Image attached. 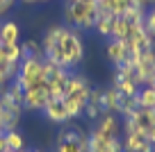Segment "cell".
Returning <instances> with one entry per match:
<instances>
[{
    "instance_id": "obj_12",
    "label": "cell",
    "mask_w": 155,
    "mask_h": 152,
    "mask_svg": "<svg viewBox=\"0 0 155 152\" xmlns=\"http://www.w3.org/2000/svg\"><path fill=\"white\" fill-rule=\"evenodd\" d=\"M119 100H121V93L112 86V89L103 91V100H101V111L103 114H116L119 109Z\"/></svg>"
},
{
    "instance_id": "obj_13",
    "label": "cell",
    "mask_w": 155,
    "mask_h": 152,
    "mask_svg": "<svg viewBox=\"0 0 155 152\" xmlns=\"http://www.w3.org/2000/svg\"><path fill=\"white\" fill-rule=\"evenodd\" d=\"M132 120H135L137 129L139 132H148L150 127H155V109H137V114L132 116Z\"/></svg>"
},
{
    "instance_id": "obj_30",
    "label": "cell",
    "mask_w": 155,
    "mask_h": 152,
    "mask_svg": "<svg viewBox=\"0 0 155 152\" xmlns=\"http://www.w3.org/2000/svg\"><path fill=\"white\" fill-rule=\"evenodd\" d=\"M148 7H155V0H148Z\"/></svg>"
},
{
    "instance_id": "obj_19",
    "label": "cell",
    "mask_w": 155,
    "mask_h": 152,
    "mask_svg": "<svg viewBox=\"0 0 155 152\" xmlns=\"http://www.w3.org/2000/svg\"><path fill=\"white\" fill-rule=\"evenodd\" d=\"M128 30H130V23H128L123 16H116L114 25H112V36L110 39H126L128 36Z\"/></svg>"
},
{
    "instance_id": "obj_34",
    "label": "cell",
    "mask_w": 155,
    "mask_h": 152,
    "mask_svg": "<svg viewBox=\"0 0 155 152\" xmlns=\"http://www.w3.org/2000/svg\"><path fill=\"white\" fill-rule=\"evenodd\" d=\"M0 114H2V107H0Z\"/></svg>"
},
{
    "instance_id": "obj_9",
    "label": "cell",
    "mask_w": 155,
    "mask_h": 152,
    "mask_svg": "<svg viewBox=\"0 0 155 152\" xmlns=\"http://www.w3.org/2000/svg\"><path fill=\"white\" fill-rule=\"evenodd\" d=\"M123 152H153L155 145L150 143V138L146 136V132H130L123 136Z\"/></svg>"
},
{
    "instance_id": "obj_3",
    "label": "cell",
    "mask_w": 155,
    "mask_h": 152,
    "mask_svg": "<svg viewBox=\"0 0 155 152\" xmlns=\"http://www.w3.org/2000/svg\"><path fill=\"white\" fill-rule=\"evenodd\" d=\"M87 145H89V134H84L78 125H71V120H68L57 134L55 152H87Z\"/></svg>"
},
{
    "instance_id": "obj_2",
    "label": "cell",
    "mask_w": 155,
    "mask_h": 152,
    "mask_svg": "<svg viewBox=\"0 0 155 152\" xmlns=\"http://www.w3.org/2000/svg\"><path fill=\"white\" fill-rule=\"evenodd\" d=\"M96 18H98L96 0H75V2H66V7H64V21L68 23V27L89 32L96 25Z\"/></svg>"
},
{
    "instance_id": "obj_14",
    "label": "cell",
    "mask_w": 155,
    "mask_h": 152,
    "mask_svg": "<svg viewBox=\"0 0 155 152\" xmlns=\"http://www.w3.org/2000/svg\"><path fill=\"white\" fill-rule=\"evenodd\" d=\"M137 105L141 109H155V84H144L137 91Z\"/></svg>"
},
{
    "instance_id": "obj_21",
    "label": "cell",
    "mask_w": 155,
    "mask_h": 152,
    "mask_svg": "<svg viewBox=\"0 0 155 152\" xmlns=\"http://www.w3.org/2000/svg\"><path fill=\"white\" fill-rule=\"evenodd\" d=\"M5 141H7V147H9L12 152H21V150L25 147L23 136H21L16 129H12V132H5Z\"/></svg>"
},
{
    "instance_id": "obj_32",
    "label": "cell",
    "mask_w": 155,
    "mask_h": 152,
    "mask_svg": "<svg viewBox=\"0 0 155 152\" xmlns=\"http://www.w3.org/2000/svg\"><path fill=\"white\" fill-rule=\"evenodd\" d=\"M66 2H75V0H66Z\"/></svg>"
},
{
    "instance_id": "obj_31",
    "label": "cell",
    "mask_w": 155,
    "mask_h": 152,
    "mask_svg": "<svg viewBox=\"0 0 155 152\" xmlns=\"http://www.w3.org/2000/svg\"><path fill=\"white\" fill-rule=\"evenodd\" d=\"M153 84H155V66H153Z\"/></svg>"
},
{
    "instance_id": "obj_29",
    "label": "cell",
    "mask_w": 155,
    "mask_h": 152,
    "mask_svg": "<svg viewBox=\"0 0 155 152\" xmlns=\"http://www.w3.org/2000/svg\"><path fill=\"white\" fill-rule=\"evenodd\" d=\"M2 91H5V82L0 80V93H2Z\"/></svg>"
},
{
    "instance_id": "obj_24",
    "label": "cell",
    "mask_w": 155,
    "mask_h": 152,
    "mask_svg": "<svg viewBox=\"0 0 155 152\" xmlns=\"http://www.w3.org/2000/svg\"><path fill=\"white\" fill-rule=\"evenodd\" d=\"M5 55H7V59H9L12 64H21V59H23V48H21V43L5 46Z\"/></svg>"
},
{
    "instance_id": "obj_5",
    "label": "cell",
    "mask_w": 155,
    "mask_h": 152,
    "mask_svg": "<svg viewBox=\"0 0 155 152\" xmlns=\"http://www.w3.org/2000/svg\"><path fill=\"white\" fill-rule=\"evenodd\" d=\"M87 152H123V143L114 134L98 132L96 127L89 132V145Z\"/></svg>"
},
{
    "instance_id": "obj_35",
    "label": "cell",
    "mask_w": 155,
    "mask_h": 152,
    "mask_svg": "<svg viewBox=\"0 0 155 152\" xmlns=\"http://www.w3.org/2000/svg\"><path fill=\"white\" fill-rule=\"evenodd\" d=\"M0 134H5V132H2V129H0Z\"/></svg>"
},
{
    "instance_id": "obj_27",
    "label": "cell",
    "mask_w": 155,
    "mask_h": 152,
    "mask_svg": "<svg viewBox=\"0 0 155 152\" xmlns=\"http://www.w3.org/2000/svg\"><path fill=\"white\" fill-rule=\"evenodd\" d=\"M14 2H16V0H0V16H5L7 11L14 7Z\"/></svg>"
},
{
    "instance_id": "obj_11",
    "label": "cell",
    "mask_w": 155,
    "mask_h": 152,
    "mask_svg": "<svg viewBox=\"0 0 155 152\" xmlns=\"http://www.w3.org/2000/svg\"><path fill=\"white\" fill-rule=\"evenodd\" d=\"M0 43L2 46H14V43H21V30L14 21H5L0 23Z\"/></svg>"
},
{
    "instance_id": "obj_4",
    "label": "cell",
    "mask_w": 155,
    "mask_h": 152,
    "mask_svg": "<svg viewBox=\"0 0 155 152\" xmlns=\"http://www.w3.org/2000/svg\"><path fill=\"white\" fill-rule=\"evenodd\" d=\"M21 86L25 89H32L37 84H44L46 75H44V57H23L18 66V75L14 77Z\"/></svg>"
},
{
    "instance_id": "obj_1",
    "label": "cell",
    "mask_w": 155,
    "mask_h": 152,
    "mask_svg": "<svg viewBox=\"0 0 155 152\" xmlns=\"http://www.w3.org/2000/svg\"><path fill=\"white\" fill-rule=\"evenodd\" d=\"M41 48H44V57L48 62L57 64L66 71H73L84 57L82 36L75 27H68V25L48 27L44 34V41H41Z\"/></svg>"
},
{
    "instance_id": "obj_26",
    "label": "cell",
    "mask_w": 155,
    "mask_h": 152,
    "mask_svg": "<svg viewBox=\"0 0 155 152\" xmlns=\"http://www.w3.org/2000/svg\"><path fill=\"white\" fill-rule=\"evenodd\" d=\"M82 114L87 116L89 120H98L103 111H101V107H98V105H94V102H87V105H84V111H82Z\"/></svg>"
},
{
    "instance_id": "obj_8",
    "label": "cell",
    "mask_w": 155,
    "mask_h": 152,
    "mask_svg": "<svg viewBox=\"0 0 155 152\" xmlns=\"http://www.w3.org/2000/svg\"><path fill=\"white\" fill-rule=\"evenodd\" d=\"M89 93H91V86H89V82L84 80L82 75H78V73L71 71L68 86H66V95H64V98H71V100H78V102L87 105V102H89Z\"/></svg>"
},
{
    "instance_id": "obj_6",
    "label": "cell",
    "mask_w": 155,
    "mask_h": 152,
    "mask_svg": "<svg viewBox=\"0 0 155 152\" xmlns=\"http://www.w3.org/2000/svg\"><path fill=\"white\" fill-rule=\"evenodd\" d=\"M50 93H48V82L37 84L32 89H25L23 93V109L28 111H44V107L48 105Z\"/></svg>"
},
{
    "instance_id": "obj_16",
    "label": "cell",
    "mask_w": 155,
    "mask_h": 152,
    "mask_svg": "<svg viewBox=\"0 0 155 152\" xmlns=\"http://www.w3.org/2000/svg\"><path fill=\"white\" fill-rule=\"evenodd\" d=\"M96 129L119 136V118H116L114 114H101V118H98V123H96Z\"/></svg>"
},
{
    "instance_id": "obj_20",
    "label": "cell",
    "mask_w": 155,
    "mask_h": 152,
    "mask_svg": "<svg viewBox=\"0 0 155 152\" xmlns=\"http://www.w3.org/2000/svg\"><path fill=\"white\" fill-rule=\"evenodd\" d=\"M21 48H23V57H44V48H41L39 41H34V39L23 41Z\"/></svg>"
},
{
    "instance_id": "obj_23",
    "label": "cell",
    "mask_w": 155,
    "mask_h": 152,
    "mask_svg": "<svg viewBox=\"0 0 155 152\" xmlns=\"http://www.w3.org/2000/svg\"><path fill=\"white\" fill-rule=\"evenodd\" d=\"M130 7H135V0H110V9H112L114 16L126 14Z\"/></svg>"
},
{
    "instance_id": "obj_7",
    "label": "cell",
    "mask_w": 155,
    "mask_h": 152,
    "mask_svg": "<svg viewBox=\"0 0 155 152\" xmlns=\"http://www.w3.org/2000/svg\"><path fill=\"white\" fill-rule=\"evenodd\" d=\"M105 52H107V59H110L114 66H123V64L132 62V50H130L126 39H110Z\"/></svg>"
},
{
    "instance_id": "obj_37",
    "label": "cell",
    "mask_w": 155,
    "mask_h": 152,
    "mask_svg": "<svg viewBox=\"0 0 155 152\" xmlns=\"http://www.w3.org/2000/svg\"><path fill=\"white\" fill-rule=\"evenodd\" d=\"M153 152H155V150H153Z\"/></svg>"
},
{
    "instance_id": "obj_18",
    "label": "cell",
    "mask_w": 155,
    "mask_h": 152,
    "mask_svg": "<svg viewBox=\"0 0 155 152\" xmlns=\"http://www.w3.org/2000/svg\"><path fill=\"white\" fill-rule=\"evenodd\" d=\"M112 86L121 95H137V91H139V84L135 80H126V77H119V75H114V84Z\"/></svg>"
},
{
    "instance_id": "obj_33",
    "label": "cell",
    "mask_w": 155,
    "mask_h": 152,
    "mask_svg": "<svg viewBox=\"0 0 155 152\" xmlns=\"http://www.w3.org/2000/svg\"><path fill=\"white\" fill-rule=\"evenodd\" d=\"M32 152H41V150H32Z\"/></svg>"
},
{
    "instance_id": "obj_25",
    "label": "cell",
    "mask_w": 155,
    "mask_h": 152,
    "mask_svg": "<svg viewBox=\"0 0 155 152\" xmlns=\"http://www.w3.org/2000/svg\"><path fill=\"white\" fill-rule=\"evenodd\" d=\"M144 27H146V32H148L150 36L155 39V7L146 9V16H144Z\"/></svg>"
},
{
    "instance_id": "obj_28",
    "label": "cell",
    "mask_w": 155,
    "mask_h": 152,
    "mask_svg": "<svg viewBox=\"0 0 155 152\" xmlns=\"http://www.w3.org/2000/svg\"><path fill=\"white\" fill-rule=\"evenodd\" d=\"M0 152H12L7 147V141H5V134H0Z\"/></svg>"
},
{
    "instance_id": "obj_17",
    "label": "cell",
    "mask_w": 155,
    "mask_h": 152,
    "mask_svg": "<svg viewBox=\"0 0 155 152\" xmlns=\"http://www.w3.org/2000/svg\"><path fill=\"white\" fill-rule=\"evenodd\" d=\"M137 109H139V105H137V98L135 95H121V100H119V114L123 116V118H132V116L137 114Z\"/></svg>"
},
{
    "instance_id": "obj_22",
    "label": "cell",
    "mask_w": 155,
    "mask_h": 152,
    "mask_svg": "<svg viewBox=\"0 0 155 152\" xmlns=\"http://www.w3.org/2000/svg\"><path fill=\"white\" fill-rule=\"evenodd\" d=\"M5 93L9 95V100H12V102H16V105H21V107H23V93H25V91H23V86H21L16 80H12V82H9V86L5 89Z\"/></svg>"
},
{
    "instance_id": "obj_10",
    "label": "cell",
    "mask_w": 155,
    "mask_h": 152,
    "mask_svg": "<svg viewBox=\"0 0 155 152\" xmlns=\"http://www.w3.org/2000/svg\"><path fill=\"white\" fill-rule=\"evenodd\" d=\"M44 116L55 125H66L68 123V114H66V107H64V100L50 98L48 105L44 107Z\"/></svg>"
},
{
    "instance_id": "obj_15",
    "label": "cell",
    "mask_w": 155,
    "mask_h": 152,
    "mask_svg": "<svg viewBox=\"0 0 155 152\" xmlns=\"http://www.w3.org/2000/svg\"><path fill=\"white\" fill-rule=\"evenodd\" d=\"M114 14H110V11H98V18H96V25H94V30H96L101 36L110 39L112 36V25H114Z\"/></svg>"
},
{
    "instance_id": "obj_36",
    "label": "cell",
    "mask_w": 155,
    "mask_h": 152,
    "mask_svg": "<svg viewBox=\"0 0 155 152\" xmlns=\"http://www.w3.org/2000/svg\"><path fill=\"white\" fill-rule=\"evenodd\" d=\"M39 2H44V0H39Z\"/></svg>"
}]
</instances>
